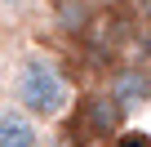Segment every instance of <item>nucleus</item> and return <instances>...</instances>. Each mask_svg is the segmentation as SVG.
Instances as JSON below:
<instances>
[{
  "label": "nucleus",
  "instance_id": "8",
  "mask_svg": "<svg viewBox=\"0 0 151 147\" xmlns=\"http://www.w3.org/2000/svg\"><path fill=\"white\" fill-rule=\"evenodd\" d=\"M142 14H147V18H151V0H142Z\"/></svg>",
  "mask_w": 151,
  "mask_h": 147
},
{
  "label": "nucleus",
  "instance_id": "6",
  "mask_svg": "<svg viewBox=\"0 0 151 147\" xmlns=\"http://www.w3.org/2000/svg\"><path fill=\"white\" fill-rule=\"evenodd\" d=\"M36 0H0V18H27Z\"/></svg>",
  "mask_w": 151,
  "mask_h": 147
},
{
  "label": "nucleus",
  "instance_id": "7",
  "mask_svg": "<svg viewBox=\"0 0 151 147\" xmlns=\"http://www.w3.org/2000/svg\"><path fill=\"white\" fill-rule=\"evenodd\" d=\"M116 147H151V134L129 129V134H120V138H116Z\"/></svg>",
  "mask_w": 151,
  "mask_h": 147
},
{
  "label": "nucleus",
  "instance_id": "2",
  "mask_svg": "<svg viewBox=\"0 0 151 147\" xmlns=\"http://www.w3.org/2000/svg\"><path fill=\"white\" fill-rule=\"evenodd\" d=\"M120 125H124V107L116 103L111 89H102V94L76 98V112H71V120H67V138H71V147H76V143H80V147L116 143Z\"/></svg>",
  "mask_w": 151,
  "mask_h": 147
},
{
  "label": "nucleus",
  "instance_id": "4",
  "mask_svg": "<svg viewBox=\"0 0 151 147\" xmlns=\"http://www.w3.org/2000/svg\"><path fill=\"white\" fill-rule=\"evenodd\" d=\"M111 94H116V103L124 112L129 107H142L151 98V71L147 67H120L116 76H111Z\"/></svg>",
  "mask_w": 151,
  "mask_h": 147
},
{
  "label": "nucleus",
  "instance_id": "5",
  "mask_svg": "<svg viewBox=\"0 0 151 147\" xmlns=\"http://www.w3.org/2000/svg\"><path fill=\"white\" fill-rule=\"evenodd\" d=\"M45 5L53 9V18H58L67 31H76V27L89 22V0H45Z\"/></svg>",
  "mask_w": 151,
  "mask_h": 147
},
{
  "label": "nucleus",
  "instance_id": "3",
  "mask_svg": "<svg viewBox=\"0 0 151 147\" xmlns=\"http://www.w3.org/2000/svg\"><path fill=\"white\" fill-rule=\"evenodd\" d=\"M0 147H40V125L14 103H0Z\"/></svg>",
  "mask_w": 151,
  "mask_h": 147
},
{
  "label": "nucleus",
  "instance_id": "1",
  "mask_svg": "<svg viewBox=\"0 0 151 147\" xmlns=\"http://www.w3.org/2000/svg\"><path fill=\"white\" fill-rule=\"evenodd\" d=\"M14 107L27 112L36 125H53L71 112V80L45 54H27L14 67Z\"/></svg>",
  "mask_w": 151,
  "mask_h": 147
}]
</instances>
